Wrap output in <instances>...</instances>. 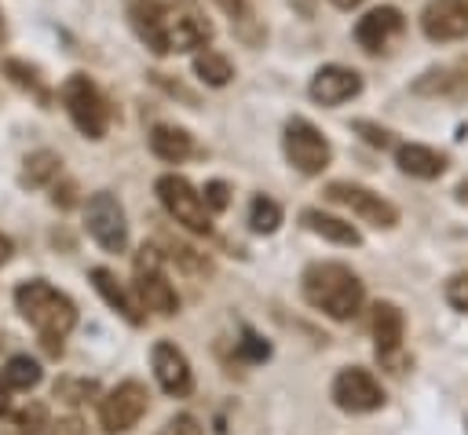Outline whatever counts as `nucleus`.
<instances>
[{
	"label": "nucleus",
	"mask_w": 468,
	"mask_h": 435,
	"mask_svg": "<svg viewBox=\"0 0 468 435\" xmlns=\"http://www.w3.org/2000/svg\"><path fill=\"white\" fill-rule=\"evenodd\" d=\"M15 307L37 329V336L44 340V347L55 351V355L62 351V340L77 325V303L66 292H58L55 285H48L44 278L22 281L15 289Z\"/></svg>",
	"instance_id": "nucleus-1"
},
{
	"label": "nucleus",
	"mask_w": 468,
	"mask_h": 435,
	"mask_svg": "<svg viewBox=\"0 0 468 435\" xmlns=\"http://www.w3.org/2000/svg\"><path fill=\"white\" fill-rule=\"evenodd\" d=\"M300 289H303V300L329 314L333 322H351L366 300V289L358 281V274L344 263H333V260H322V263H311L300 278Z\"/></svg>",
	"instance_id": "nucleus-2"
},
{
	"label": "nucleus",
	"mask_w": 468,
	"mask_h": 435,
	"mask_svg": "<svg viewBox=\"0 0 468 435\" xmlns=\"http://www.w3.org/2000/svg\"><path fill=\"white\" fill-rule=\"evenodd\" d=\"M58 99L73 121V128L84 135V139H102L106 128H110V106L102 99V91L95 88L91 77L84 73H69L58 88Z\"/></svg>",
	"instance_id": "nucleus-3"
},
{
	"label": "nucleus",
	"mask_w": 468,
	"mask_h": 435,
	"mask_svg": "<svg viewBox=\"0 0 468 435\" xmlns=\"http://www.w3.org/2000/svg\"><path fill=\"white\" fill-rule=\"evenodd\" d=\"M282 150L289 157V164L303 175H318L329 168L333 161V146L329 139L307 121V117H289L285 124V135H282Z\"/></svg>",
	"instance_id": "nucleus-4"
},
{
	"label": "nucleus",
	"mask_w": 468,
	"mask_h": 435,
	"mask_svg": "<svg viewBox=\"0 0 468 435\" xmlns=\"http://www.w3.org/2000/svg\"><path fill=\"white\" fill-rule=\"evenodd\" d=\"M157 197H161L165 212H168L176 223H183L190 234H208V230H212L208 205H205V197L194 190V183H190L186 175H176V172L161 175V179H157Z\"/></svg>",
	"instance_id": "nucleus-5"
},
{
	"label": "nucleus",
	"mask_w": 468,
	"mask_h": 435,
	"mask_svg": "<svg viewBox=\"0 0 468 435\" xmlns=\"http://www.w3.org/2000/svg\"><path fill=\"white\" fill-rule=\"evenodd\" d=\"M322 194H325V201L344 205L347 212H355L362 223H369V227H377V230H391V227L399 223V208H395L388 197H380L377 190L362 186V183L336 179V183H325Z\"/></svg>",
	"instance_id": "nucleus-6"
},
{
	"label": "nucleus",
	"mask_w": 468,
	"mask_h": 435,
	"mask_svg": "<svg viewBox=\"0 0 468 435\" xmlns=\"http://www.w3.org/2000/svg\"><path fill=\"white\" fill-rule=\"evenodd\" d=\"M135 292H139L143 311H154L161 318H168V314L179 311V296L168 285V278L161 271V252L154 245H143L135 252Z\"/></svg>",
	"instance_id": "nucleus-7"
},
{
	"label": "nucleus",
	"mask_w": 468,
	"mask_h": 435,
	"mask_svg": "<svg viewBox=\"0 0 468 435\" xmlns=\"http://www.w3.org/2000/svg\"><path fill=\"white\" fill-rule=\"evenodd\" d=\"M146 406H150V391L139 380H121L113 391L102 395V402H99V424H102L106 435H124V431H132L143 420Z\"/></svg>",
	"instance_id": "nucleus-8"
},
{
	"label": "nucleus",
	"mask_w": 468,
	"mask_h": 435,
	"mask_svg": "<svg viewBox=\"0 0 468 435\" xmlns=\"http://www.w3.org/2000/svg\"><path fill=\"white\" fill-rule=\"evenodd\" d=\"M84 223H88V234L95 238L99 249H106V252H124V245H128V223H124L121 201H117L110 190H99V194L88 197V205H84Z\"/></svg>",
	"instance_id": "nucleus-9"
},
{
	"label": "nucleus",
	"mask_w": 468,
	"mask_h": 435,
	"mask_svg": "<svg viewBox=\"0 0 468 435\" xmlns=\"http://www.w3.org/2000/svg\"><path fill=\"white\" fill-rule=\"evenodd\" d=\"M333 402L344 409V413H373L384 406V391L380 384L373 380L369 369L362 366H347L336 373L333 380Z\"/></svg>",
	"instance_id": "nucleus-10"
},
{
	"label": "nucleus",
	"mask_w": 468,
	"mask_h": 435,
	"mask_svg": "<svg viewBox=\"0 0 468 435\" xmlns=\"http://www.w3.org/2000/svg\"><path fill=\"white\" fill-rule=\"evenodd\" d=\"M420 33L431 44H453L468 37V0H428L420 11Z\"/></svg>",
	"instance_id": "nucleus-11"
},
{
	"label": "nucleus",
	"mask_w": 468,
	"mask_h": 435,
	"mask_svg": "<svg viewBox=\"0 0 468 435\" xmlns=\"http://www.w3.org/2000/svg\"><path fill=\"white\" fill-rule=\"evenodd\" d=\"M413 95H424V99H464L468 95V55L424 69L413 80Z\"/></svg>",
	"instance_id": "nucleus-12"
},
{
	"label": "nucleus",
	"mask_w": 468,
	"mask_h": 435,
	"mask_svg": "<svg viewBox=\"0 0 468 435\" xmlns=\"http://www.w3.org/2000/svg\"><path fill=\"white\" fill-rule=\"evenodd\" d=\"M150 362H154V377H157V384H161L168 395L183 398V395H190V391H194L190 362H186V355H183L176 344L157 340V344H154V351H150Z\"/></svg>",
	"instance_id": "nucleus-13"
},
{
	"label": "nucleus",
	"mask_w": 468,
	"mask_h": 435,
	"mask_svg": "<svg viewBox=\"0 0 468 435\" xmlns=\"http://www.w3.org/2000/svg\"><path fill=\"white\" fill-rule=\"evenodd\" d=\"M208 37H212V26H208L201 15H194V11H172V7H168L165 33H161V55L205 48Z\"/></svg>",
	"instance_id": "nucleus-14"
},
{
	"label": "nucleus",
	"mask_w": 468,
	"mask_h": 435,
	"mask_svg": "<svg viewBox=\"0 0 468 435\" xmlns=\"http://www.w3.org/2000/svg\"><path fill=\"white\" fill-rule=\"evenodd\" d=\"M402 26H406V18H402L399 7H373L355 22V40H358L362 51L377 55L402 33Z\"/></svg>",
	"instance_id": "nucleus-15"
},
{
	"label": "nucleus",
	"mask_w": 468,
	"mask_h": 435,
	"mask_svg": "<svg viewBox=\"0 0 468 435\" xmlns=\"http://www.w3.org/2000/svg\"><path fill=\"white\" fill-rule=\"evenodd\" d=\"M311 99L318 106H340L347 99H355L362 91V77L347 66H322L314 77H311Z\"/></svg>",
	"instance_id": "nucleus-16"
},
{
	"label": "nucleus",
	"mask_w": 468,
	"mask_h": 435,
	"mask_svg": "<svg viewBox=\"0 0 468 435\" xmlns=\"http://www.w3.org/2000/svg\"><path fill=\"white\" fill-rule=\"evenodd\" d=\"M402 333H406V318L399 311V303L380 300L373 307V344H377V358L380 362H395L402 351Z\"/></svg>",
	"instance_id": "nucleus-17"
},
{
	"label": "nucleus",
	"mask_w": 468,
	"mask_h": 435,
	"mask_svg": "<svg viewBox=\"0 0 468 435\" xmlns=\"http://www.w3.org/2000/svg\"><path fill=\"white\" fill-rule=\"evenodd\" d=\"M165 18H168V4L161 0H128V22L139 33V40L161 55V33H165Z\"/></svg>",
	"instance_id": "nucleus-18"
},
{
	"label": "nucleus",
	"mask_w": 468,
	"mask_h": 435,
	"mask_svg": "<svg viewBox=\"0 0 468 435\" xmlns=\"http://www.w3.org/2000/svg\"><path fill=\"white\" fill-rule=\"evenodd\" d=\"M395 164L413 179H439L450 161H446V154H439V150H431L424 143H402L395 150Z\"/></svg>",
	"instance_id": "nucleus-19"
},
{
	"label": "nucleus",
	"mask_w": 468,
	"mask_h": 435,
	"mask_svg": "<svg viewBox=\"0 0 468 435\" xmlns=\"http://www.w3.org/2000/svg\"><path fill=\"white\" fill-rule=\"evenodd\" d=\"M300 223L311 230V234H318V238H325V241H333V245H362V234H358V227L355 223H347V219H340V216H329V212H322V208H303L300 212Z\"/></svg>",
	"instance_id": "nucleus-20"
},
{
	"label": "nucleus",
	"mask_w": 468,
	"mask_h": 435,
	"mask_svg": "<svg viewBox=\"0 0 468 435\" xmlns=\"http://www.w3.org/2000/svg\"><path fill=\"white\" fill-rule=\"evenodd\" d=\"M150 150H154L161 161L179 164V161H186V157L194 154V135H190L186 128H176V124H154V132H150Z\"/></svg>",
	"instance_id": "nucleus-21"
},
{
	"label": "nucleus",
	"mask_w": 468,
	"mask_h": 435,
	"mask_svg": "<svg viewBox=\"0 0 468 435\" xmlns=\"http://www.w3.org/2000/svg\"><path fill=\"white\" fill-rule=\"evenodd\" d=\"M88 278H91L95 292H99V296H102V300H106V303H110V307H113V311H117V314H121L128 325H143V311H139V307L128 300V292L117 285L113 271H106V267H95Z\"/></svg>",
	"instance_id": "nucleus-22"
},
{
	"label": "nucleus",
	"mask_w": 468,
	"mask_h": 435,
	"mask_svg": "<svg viewBox=\"0 0 468 435\" xmlns=\"http://www.w3.org/2000/svg\"><path fill=\"white\" fill-rule=\"evenodd\" d=\"M62 175V157L58 154H51V150H37V154H29L26 161H22V186H29V190H37V186H48V183H55Z\"/></svg>",
	"instance_id": "nucleus-23"
},
{
	"label": "nucleus",
	"mask_w": 468,
	"mask_h": 435,
	"mask_svg": "<svg viewBox=\"0 0 468 435\" xmlns=\"http://www.w3.org/2000/svg\"><path fill=\"white\" fill-rule=\"evenodd\" d=\"M194 73H197V80H205L208 88H223V84L234 77V66H230L227 55L205 48V51L194 55Z\"/></svg>",
	"instance_id": "nucleus-24"
},
{
	"label": "nucleus",
	"mask_w": 468,
	"mask_h": 435,
	"mask_svg": "<svg viewBox=\"0 0 468 435\" xmlns=\"http://www.w3.org/2000/svg\"><path fill=\"white\" fill-rule=\"evenodd\" d=\"M48 428V409L44 402H26L22 409H15L4 424V435H40Z\"/></svg>",
	"instance_id": "nucleus-25"
},
{
	"label": "nucleus",
	"mask_w": 468,
	"mask_h": 435,
	"mask_svg": "<svg viewBox=\"0 0 468 435\" xmlns=\"http://www.w3.org/2000/svg\"><path fill=\"white\" fill-rule=\"evenodd\" d=\"M278 223H282V205L274 197H267V194H256L252 205H249V227H252V234H274Z\"/></svg>",
	"instance_id": "nucleus-26"
},
{
	"label": "nucleus",
	"mask_w": 468,
	"mask_h": 435,
	"mask_svg": "<svg viewBox=\"0 0 468 435\" xmlns=\"http://www.w3.org/2000/svg\"><path fill=\"white\" fill-rule=\"evenodd\" d=\"M0 373H4V380H7L11 391H29V387L40 384V366L29 355H15Z\"/></svg>",
	"instance_id": "nucleus-27"
},
{
	"label": "nucleus",
	"mask_w": 468,
	"mask_h": 435,
	"mask_svg": "<svg viewBox=\"0 0 468 435\" xmlns=\"http://www.w3.org/2000/svg\"><path fill=\"white\" fill-rule=\"evenodd\" d=\"M4 73L11 77V84H18L22 91H33L40 102H48L44 80H40V73H37L33 66H26V62H18V58H7V62H4Z\"/></svg>",
	"instance_id": "nucleus-28"
},
{
	"label": "nucleus",
	"mask_w": 468,
	"mask_h": 435,
	"mask_svg": "<svg viewBox=\"0 0 468 435\" xmlns=\"http://www.w3.org/2000/svg\"><path fill=\"white\" fill-rule=\"evenodd\" d=\"M95 395V380H58L55 384V398L62 402H88Z\"/></svg>",
	"instance_id": "nucleus-29"
},
{
	"label": "nucleus",
	"mask_w": 468,
	"mask_h": 435,
	"mask_svg": "<svg viewBox=\"0 0 468 435\" xmlns=\"http://www.w3.org/2000/svg\"><path fill=\"white\" fill-rule=\"evenodd\" d=\"M446 300H450V307H457L461 314H468V271L450 274V281H446Z\"/></svg>",
	"instance_id": "nucleus-30"
},
{
	"label": "nucleus",
	"mask_w": 468,
	"mask_h": 435,
	"mask_svg": "<svg viewBox=\"0 0 468 435\" xmlns=\"http://www.w3.org/2000/svg\"><path fill=\"white\" fill-rule=\"evenodd\" d=\"M238 351H241V358H249V362H263V358L271 355V344H267V340H260L252 329H245V333H241V340H238Z\"/></svg>",
	"instance_id": "nucleus-31"
},
{
	"label": "nucleus",
	"mask_w": 468,
	"mask_h": 435,
	"mask_svg": "<svg viewBox=\"0 0 468 435\" xmlns=\"http://www.w3.org/2000/svg\"><path fill=\"white\" fill-rule=\"evenodd\" d=\"M355 132H358L369 146H380V150H388V146H391V132H388V128H380V124H373V121H355Z\"/></svg>",
	"instance_id": "nucleus-32"
},
{
	"label": "nucleus",
	"mask_w": 468,
	"mask_h": 435,
	"mask_svg": "<svg viewBox=\"0 0 468 435\" xmlns=\"http://www.w3.org/2000/svg\"><path fill=\"white\" fill-rule=\"evenodd\" d=\"M205 205H208V212H223V208L230 205V186H227L223 179L205 183Z\"/></svg>",
	"instance_id": "nucleus-33"
},
{
	"label": "nucleus",
	"mask_w": 468,
	"mask_h": 435,
	"mask_svg": "<svg viewBox=\"0 0 468 435\" xmlns=\"http://www.w3.org/2000/svg\"><path fill=\"white\" fill-rule=\"evenodd\" d=\"M157 435H201V424H197V417H190V413H176Z\"/></svg>",
	"instance_id": "nucleus-34"
},
{
	"label": "nucleus",
	"mask_w": 468,
	"mask_h": 435,
	"mask_svg": "<svg viewBox=\"0 0 468 435\" xmlns=\"http://www.w3.org/2000/svg\"><path fill=\"white\" fill-rule=\"evenodd\" d=\"M48 435H88L80 417H58L55 424H48Z\"/></svg>",
	"instance_id": "nucleus-35"
},
{
	"label": "nucleus",
	"mask_w": 468,
	"mask_h": 435,
	"mask_svg": "<svg viewBox=\"0 0 468 435\" xmlns=\"http://www.w3.org/2000/svg\"><path fill=\"white\" fill-rule=\"evenodd\" d=\"M7 402H11V387H7V380L0 373V413H7Z\"/></svg>",
	"instance_id": "nucleus-36"
},
{
	"label": "nucleus",
	"mask_w": 468,
	"mask_h": 435,
	"mask_svg": "<svg viewBox=\"0 0 468 435\" xmlns=\"http://www.w3.org/2000/svg\"><path fill=\"white\" fill-rule=\"evenodd\" d=\"M7 260H11V238H4V234H0V267H4Z\"/></svg>",
	"instance_id": "nucleus-37"
},
{
	"label": "nucleus",
	"mask_w": 468,
	"mask_h": 435,
	"mask_svg": "<svg viewBox=\"0 0 468 435\" xmlns=\"http://www.w3.org/2000/svg\"><path fill=\"white\" fill-rule=\"evenodd\" d=\"M453 197H457L461 205H468V179H461V183H457V190H453Z\"/></svg>",
	"instance_id": "nucleus-38"
},
{
	"label": "nucleus",
	"mask_w": 468,
	"mask_h": 435,
	"mask_svg": "<svg viewBox=\"0 0 468 435\" xmlns=\"http://www.w3.org/2000/svg\"><path fill=\"white\" fill-rule=\"evenodd\" d=\"M333 4H336V7H344V11H347V7H355V4H362V0H333Z\"/></svg>",
	"instance_id": "nucleus-39"
},
{
	"label": "nucleus",
	"mask_w": 468,
	"mask_h": 435,
	"mask_svg": "<svg viewBox=\"0 0 468 435\" xmlns=\"http://www.w3.org/2000/svg\"><path fill=\"white\" fill-rule=\"evenodd\" d=\"M219 4H223L227 11H238V0H219Z\"/></svg>",
	"instance_id": "nucleus-40"
},
{
	"label": "nucleus",
	"mask_w": 468,
	"mask_h": 435,
	"mask_svg": "<svg viewBox=\"0 0 468 435\" xmlns=\"http://www.w3.org/2000/svg\"><path fill=\"white\" fill-rule=\"evenodd\" d=\"M0 44H4V15H0Z\"/></svg>",
	"instance_id": "nucleus-41"
}]
</instances>
